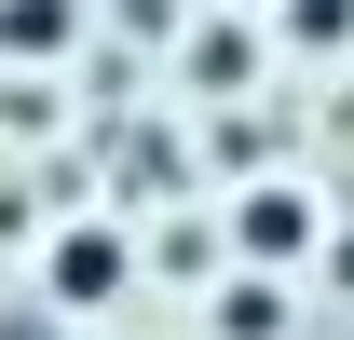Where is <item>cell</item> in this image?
I'll list each match as a JSON object with an SVG mask.
<instances>
[{
  "label": "cell",
  "mask_w": 354,
  "mask_h": 340,
  "mask_svg": "<svg viewBox=\"0 0 354 340\" xmlns=\"http://www.w3.org/2000/svg\"><path fill=\"white\" fill-rule=\"evenodd\" d=\"M68 28H82L68 0H0V55H55Z\"/></svg>",
  "instance_id": "277c9868"
},
{
  "label": "cell",
  "mask_w": 354,
  "mask_h": 340,
  "mask_svg": "<svg viewBox=\"0 0 354 340\" xmlns=\"http://www.w3.org/2000/svg\"><path fill=\"white\" fill-rule=\"evenodd\" d=\"M232 245H245V272H272V286H286V272L327 245V205H313L300 177H259V191L232 205Z\"/></svg>",
  "instance_id": "6da1fadb"
},
{
  "label": "cell",
  "mask_w": 354,
  "mask_h": 340,
  "mask_svg": "<svg viewBox=\"0 0 354 340\" xmlns=\"http://www.w3.org/2000/svg\"><path fill=\"white\" fill-rule=\"evenodd\" d=\"M191 82H205V95L245 82V28H205V41H191Z\"/></svg>",
  "instance_id": "5b68a950"
},
{
  "label": "cell",
  "mask_w": 354,
  "mask_h": 340,
  "mask_svg": "<svg viewBox=\"0 0 354 340\" xmlns=\"http://www.w3.org/2000/svg\"><path fill=\"white\" fill-rule=\"evenodd\" d=\"M41 286L68 299V313H109V299L136 286V245L109 232V218H82V232H55V258H41Z\"/></svg>",
  "instance_id": "7a4b0ae2"
},
{
  "label": "cell",
  "mask_w": 354,
  "mask_h": 340,
  "mask_svg": "<svg viewBox=\"0 0 354 340\" xmlns=\"http://www.w3.org/2000/svg\"><path fill=\"white\" fill-rule=\"evenodd\" d=\"M286 41H313V55L354 41V0H286Z\"/></svg>",
  "instance_id": "8992f818"
},
{
  "label": "cell",
  "mask_w": 354,
  "mask_h": 340,
  "mask_svg": "<svg viewBox=\"0 0 354 340\" xmlns=\"http://www.w3.org/2000/svg\"><path fill=\"white\" fill-rule=\"evenodd\" d=\"M286 327H300V299L272 286V272H232L218 286V340H286Z\"/></svg>",
  "instance_id": "3957f363"
}]
</instances>
